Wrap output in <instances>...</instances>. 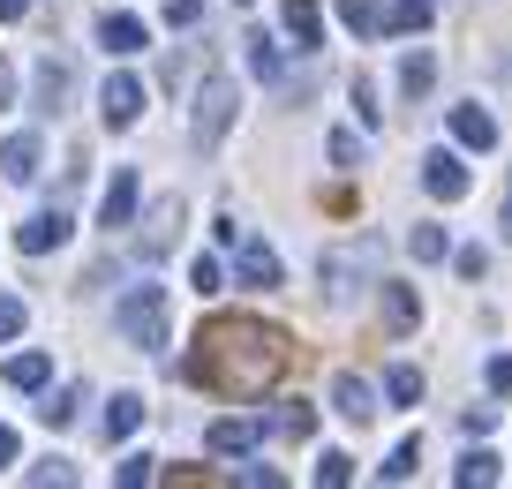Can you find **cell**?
I'll return each mask as SVG.
<instances>
[{
	"instance_id": "cell-1",
	"label": "cell",
	"mask_w": 512,
	"mask_h": 489,
	"mask_svg": "<svg viewBox=\"0 0 512 489\" xmlns=\"http://www.w3.org/2000/svg\"><path fill=\"white\" fill-rule=\"evenodd\" d=\"M279 332H264L256 316H219V324H204L196 332V354L181 362V377L204 384V392L219 399H264V384L279 377Z\"/></svg>"
},
{
	"instance_id": "cell-2",
	"label": "cell",
	"mask_w": 512,
	"mask_h": 489,
	"mask_svg": "<svg viewBox=\"0 0 512 489\" xmlns=\"http://www.w3.org/2000/svg\"><path fill=\"white\" fill-rule=\"evenodd\" d=\"M377 256H384L377 241H347V249H332V256L317 264V286H324V301H332V309H347V301L362 294L369 279H377Z\"/></svg>"
},
{
	"instance_id": "cell-3",
	"label": "cell",
	"mask_w": 512,
	"mask_h": 489,
	"mask_svg": "<svg viewBox=\"0 0 512 489\" xmlns=\"http://www.w3.org/2000/svg\"><path fill=\"white\" fill-rule=\"evenodd\" d=\"M113 324H121V339H128V347H166V286H128V294H121V309H113Z\"/></svg>"
},
{
	"instance_id": "cell-4",
	"label": "cell",
	"mask_w": 512,
	"mask_h": 489,
	"mask_svg": "<svg viewBox=\"0 0 512 489\" xmlns=\"http://www.w3.org/2000/svg\"><path fill=\"white\" fill-rule=\"evenodd\" d=\"M234 106H241V91H234V83H226V76H204V91H196V113H189V136L211 151V143H219L226 128H234Z\"/></svg>"
},
{
	"instance_id": "cell-5",
	"label": "cell",
	"mask_w": 512,
	"mask_h": 489,
	"mask_svg": "<svg viewBox=\"0 0 512 489\" xmlns=\"http://www.w3.org/2000/svg\"><path fill=\"white\" fill-rule=\"evenodd\" d=\"M174 241H181V196H159V204H151V219H144V241H136V249H144V264H159Z\"/></svg>"
},
{
	"instance_id": "cell-6",
	"label": "cell",
	"mask_w": 512,
	"mask_h": 489,
	"mask_svg": "<svg viewBox=\"0 0 512 489\" xmlns=\"http://www.w3.org/2000/svg\"><path fill=\"white\" fill-rule=\"evenodd\" d=\"M98 113H106V128H136V113H144V83H136V76H106Z\"/></svg>"
},
{
	"instance_id": "cell-7",
	"label": "cell",
	"mask_w": 512,
	"mask_h": 489,
	"mask_svg": "<svg viewBox=\"0 0 512 489\" xmlns=\"http://www.w3.org/2000/svg\"><path fill=\"white\" fill-rule=\"evenodd\" d=\"M377 309H384V332H392V339H407V332L422 324V301H415V286H400V279H384Z\"/></svg>"
},
{
	"instance_id": "cell-8",
	"label": "cell",
	"mask_w": 512,
	"mask_h": 489,
	"mask_svg": "<svg viewBox=\"0 0 512 489\" xmlns=\"http://www.w3.org/2000/svg\"><path fill=\"white\" fill-rule=\"evenodd\" d=\"M61 241H68V211H38V219L16 226V249H23V256H53Z\"/></svg>"
},
{
	"instance_id": "cell-9",
	"label": "cell",
	"mask_w": 512,
	"mask_h": 489,
	"mask_svg": "<svg viewBox=\"0 0 512 489\" xmlns=\"http://www.w3.org/2000/svg\"><path fill=\"white\" fill-rule=\"evenodd\" d=\"M234 279H241V286H256V294H272V286L287 279V271H279V256L264 249V241H241V256H234Z\"/></svg>"
},
{
	"instance_id": "cell-10",
	"label": "cell",
	"mask_w": 512,
	"mask_h": 489,
	"mask_svg": "<svg viewBox=\"0 0 512 489\" xmlns=\"http://www.w3.org/2000/svg\"><path fill=\"white\" fill-rule=\"evenodd\" d=\"M136 196H144V181H136V166H121V174L106 181V204H98V226H128V219H136Z\"/></svg>"
},
{
	"instance_id": "cell-11",
	"label": "cell",
	"mask_w": 512,
	"mask_h": 489,
	"mask_svg": "<svg viewBox=\"0 0 512 489\" xmlns=\"http://www.w3.org/2000/svg\"><path fill=\"white\" fill-rule=\"evenodd\" d=\"M256 437H264V422H241V414H226V422H211V429H204V452H219V459H241Z\"/></svg>"
},
{
	"instance_id": "cell-12",
	"label": "cell",
	"mask_w": 512,
	"mask_h": 489,
	"mask_svg": "<svg viewBox=\"0 0 512 489\" xmlns=\"http://www.w3.org/2000/svg\"><path fill=\"white\" fill-rule=\"evenodd\" d=\"M422 189L445 196V204H460V196H467V166H460L452 151H430V166H422Z\"/></svg>"
},
{
	"instance_id": "cell-13",
	"label": "cell",
	"mask_w": 512,
	"mask_h": 489,
	"mask_svg": "<svg viewBox=\"0 0 512 489\" xmlns=\"http://www.w3.org/2000/svg\"><path fill=\"white\" fill-rule=\"evenodd\" d=\"M0 174L16 181V189H31V181H38V136H31V128L0 143Z\"/></svg>"
},
{
	"instance_id": "cell-14",
	"label": "cell",
	"mask_w": 512,
	"mask_h": 489,
	"mask_svg": "<svg viewBox=\"0 0 512 489\" xmlns=\"http://www.w3.org/2000/svg\"><path fill=\"white\" fill-rule=\"evenodd\" d=\"M98 46H106V53H144L151 31H144L136 16H121V8H113V16H98Z\"/></svg>"
},
{
	"instance_id": "cell-15",
	"label": "cell",
	"mask_w": 512,
	"mask_h": 489,
	"mask_svg": "<svg viewBox=\"0 0 512 489\" xmlns=\"http://www.w3.org/2000/svg\"><path fill=\"white\" fill-rule=\"evenodd\" d=\"M136 429H144V399H136V392H113V399H106V437L128 444Z\"/></svg>"
},
{
	"instance_id": "cell-16",
	"label": "cell",
	"mask_w": 512,
	"mask_h": 489,
	"mask_svg": "<svg viewBox=\"0 0 512 489\" xmlns=\"http://www.w3.org/2000/svg\"><path fill=\"white\" fill-rule=\"evenodd\" d=\"M452 136H460L467 151H490V143H497V121H490L482 106H452Z\"/></svg>"
},
{
	"instance_id": "cell-17",
	"label": "cell",
	"mask_w": 512,
	"mask_h": 489,
	"mask_svg": "<svg viewBox=\"0 0 512 489\" xmlns=\"http://www.w3.org/2000/svg\"><path fill=\"white\" fill-rule=\"evenodd\" d=\"M332 407L347 414V422H369V414H377V392H369L362 377H332Z\"/></svg>"
},
{
	"instance_id": "cell-18",
	"label": "cell",
	"mask_w": 512,
	"mask_h": 489,
	"mask_svg": "<svg viewBox=\"0 0 512 489\" xmlns=\"http://www.w3.org/2000/svg\"><path fill=\"white\" fill-rule=\"evenodd\" d=\"M264 429H272V437H287V444H302L309 429H317V407H309V399H287V407H279Z\"/></svg>"
},
{
	"instance_id": "cell-19",
	"label": "cell",
	"mask_w": 512,
	"mask_h": 489,
	"mask_svg": "<svg viewBox=\"0 0 512 489\" xmlns=\"http://www.w3.org/2000/svg\"><path fill=\"white\" fill-rule=\"evenodd\" d=\"M384 38H407V31H430V0H400V8H384L377 16Z\"/></svg>"
},
{
	"instance_id": "cell-20",
	"label": "cell",
	"mask_w": 512,
	"mask_h": 489,
	"mask_svg": "<svg viewBox=\"0 0 512 489\" xmlns=\"http://www.w3.org/2000/svg\"><path fill=\"white\" fill-rule=\"evenodd\" d=\"M0 377L16 384V392H46V377H53V362H46V354H8V369H0Z\"/></svg>"
},
{
	"instance_id": "cell-21",
	"label": "cell",
	"mask_w": 512,
	"mask_h": 489,
	"mask_svg": "<svg viewBox=\"0 0 512 489\" xmlns=\"http://www.w3.org/2000/svg\"><path fill=\"white\" fill-rule=\"evenodd\" d=\"M287 31H294V46H324V16H317V0H287Z\"/></svg>"
},
{
	"instance_id": "cell-22",
	"label": "cell",
	"mask_w": 512,
	"mask_h": 489,
	"mask_svg": "<svg viewBox=\"0 0 512 489\" xmlns=\"http://www.w3.org/2000/svg\"><path fill=\"white\" fill-rule=\"evenodd\" d=\"M61 98H68V68L46 53V61H38V113H61Z\"/></svg>"
},
{
	"instance_id": "cell-23",
	"label": "cell",
	"mask_w": 512,
	"mask_h": 489,
	"mask_svg": "<svg viewBox=\"0 0 512 489\" xmlns=\"http://www.w3.org/2000/svg\"><path fill=\"white\" fill-rule=\"evenodd\" d=\"M452 474H460L467 489H490L497 474H505V459H497V452H467V459H460V467H452Z\"/></svg>"
},
{
	"instance_id": "cell-24",
	"label": "cell",
	"mask_w": 512,
	"mask_h": 489,
	"mask_svg": "<svg viewBox=\"0 0 512 489\" xmlns=\"http://www.w3.org/2000/svg\"><path fill=\"white\" fill-rule=\"evenodd\" d=\"M384 399H392V407H415V399H422V369H384Z\"/></svg>"
},
{
	"instance_id": "cell-25",
	"label": "cell",
	"mask_w": 512,
	"mask_h": 489,
	"mask_svg": "<svg viewBox=\"0 0 512 489\" xmlns=\"http://www.w3.org/2000/svg\"><path fill=\"white\" fill-rule=\"evenodd\" d=\"M437 83V53H407V68H400V91L407 98H422Z\"/></svg>"
},
{
	"instance_id": "cell-26",
	"label": "cell",
	"mask_w": 512,
	"mask_h": 489,
	"mask_svg": "<svg viewBox=\"0 0 512 489\" xmlns=\"http://www.w3.org/2000/svg\"><path fill=\"white\" fill-rule=\"evenodd\" d=\"M76 407H83V392H76V384H68V392H46L38 422H46V429H68V422H76Z\"/></svg>"
},
{
	"instance_id": "cell-27",
	"label": "cell",
	"mask_w": 512,
	"mask_h": 489,
	"mask_svg": "<svg viewBox=\"0 0 512 489\" xmlns=\"http://www.w3.org/2000/svg\"><path fill=\"white\" fill-rule=\"evenodd\" d=\"M241 46H249V68H256V76H264V83H279V46H272V38H264V31H249Z\"/></svg>"
},
{
	"instance_id": "cell-28",
	"label": "cell",
	"mask_w": 512,
	"mask_h": 489,
	"mask_svg": "<svg viewBox=\"0 0 512 489\" xmlns=\"http://www.w3.org/2000/svg\"><path fill=\"white\" fill-rule=\"evenodd\" d=\"M407 249H415V264H445V226H415Z\"/></svg>"
},
{
	"instance_id": "cell-29",
	"label": "cell",
	"mask_w": 512,
	"mask_h": 489,
	"mask_svg": "<svg viewBox=\"0 0 512 489\" xmlns=\"http://www.w3.org/2000/svg\"><path fill=\"white\" fill-rule=\"evenodd\" d=\"M151 474H159V459H151V452H128L121 467H113V482H121V489H144Z\"/></svg>"
},
{
	"instance_id": "cell-30",
	"label": "cell",
	"mask_w": 512,
	"mask_h": 489,
	"mask_svg": "<svg viewBox=\"0 0 512 489\" xmlns=\"http://www.w3.org/2000/svg\"><path fill=\"white\" fill-rule=\"evenodd\" d=\"M339 16H347V31L377 38V0H339Z\"/></svg>"
},
{
	"instance_id": "cell-31",
	"label": "cell",
	"mask_w": 512,
	"mask_h": 489,
	"mask_svg": "<svg viewBox=\"0 0 512 489\" xmlns=\"http://www.w3.org/2000/svg\"><path fill=\"white\" fill-rule=\"evenodd\" d=\"M31 482H38V489H68V482H76V467H68V459H38Z\"/></svg>"
},
{
	"instance_id": "cell-32",
	"label": "cell",
	"mask_w": 512,
	"mask_h": 489,
	"mask_svg": "<svg viewBox=\"0 0 512 489\" xmlns=\"http://www.w3.org/2000/svg\"><path fill=\"white\" fill-rule=\"evenodd\" d=\"M347 474H354V459H347V452H324V459H317V489H339Z\"/></svg>"
},
{
	"instance_id": "cell-33",
	"label": "cell",
	"mask_w": 512,
	"mask_h": 489,
	"mask_svg": "<svg viewBox=\"0 0 512 489\" xmlns=\"http://www.w3.org/2000/svg\"><path fill=\"white\" fill-rule=\"evenodd\" d=\"M415 459H422V444H415V437H407V444H400V452L384 459V482H407V474H415Z\"/></svg>"
},
{
	"instance_id": "cell-34",
	"label": "cell",
	"mask_w": 512,
	"mask_h": 489,
	"mask_svg": "<svg viewBox=\"0 0 512 489\" xmlns=\"http://www.w3.org/2000/svg\"><path fill=\"white\" fill-rule=\"evenodd\" d=\"M324 151H332V166H362V143H354L347 128H332V136H324Z\"/></svg>"
},
{
	"instance_id": "cell-35",
	"label": "cell",
	"mask_w": 512,
	"mask_h": 489,
	"mask_svg": "<svg viewBox=\"0 0 512 489\" xmlns=\"http://www.w3.org/2000/svg\"><path fill=\"white\" fill-rule=\"evenodd\" d=\"M189 286H196V294H219V286H226V271L211 264V256H196V264H189Z\"/></svg>"
},
{
	"instance_id": "cell-36",
	"label": "cell",
	"mask_w": 512,
	"mask_h": 489,
	"mask_svg": "<svg viewBox=\"0 0 512 489\" xmlns=\"http://www.w3.org/2000/svg\"><path fill=\"white\" fill-rule=\"evenodd\" d=\"M354 113H362V121H384V106H377V83H369V76H354Z\"/></svg>"
},
{
	"instance_id": "cell-37",
	"label": "cell",
	"mask_w": 512,
	"mask_h": 489,
	"mask_svg": "<svg viewBox=\"0 0 512 489\" xmlns=\"http://www.w3.org/2000/svg\"><path fill=\"white\" fill-rule=\"evenodd\" d=\"M16 332H23V301H16V294H0V347H8Z\"/></svg>"
},
{
	"instance_id": "cell-38",
	"label": "cell",
	"mask_w": 512,
	"mask_h": 489,
	"mask_svg": "<svg viewBox=\"0 0 512 489\" xmlns=\"http://www.w3.org/2000/svg\"><path fill=\"white\" fill-rule=\"evenodd\" d=\"M490 392L512 399V354H490Z\"/></svg>"
},
{
	"instance_id": "cell-39",
	"label": "cell",
	"mask_w": 512,
	"mask_h": 489,
	"mask_svg": "<svg viewBox=\"0 0 512 489\" xmlns=\"http://www.w3.org/2000/svg\"><path fill=\"white\" fill-rule=\"evenodd\" d=\"M204 16V0H166V23H196Z\"/></svg>"
},
{
	"instance_id": "cell-40",
	"label": "cell",
	"mask_w": 512,
	"mask_h": 489,
	"mask_svg": "<svg viewBox=\"0 0 512 489\" xmlns=\"http://www.w3.org/2000/svg\"><path fill=\"white\" fill-rule=\"evenodd\" d=\"M0 106H16V68L0 61Z\"/></svg>"
},
{
	"instance_id": "cell-41",
	"label": "cell",
	"mask_w": 512,
	"mask_h": 489,
	"mask_svg": "<svg viewBox=\"0 0 512 489\" xmlns=\"http://www.w3.org/2000/svg\"><path fill=\"white\" fill-rule=\"evenodd\" d=\"M16 467V429H0V474Z\"/></svg>"
},
{
	"instance_id": "cell-42",
	"label": "cell",
	"mask_w": 512,
	"mask_h": 489,
	"mask_svg": "<svg viewBox=\"0 0 512 489\" xmlns=\"http://www.w3.org/2000/svg\"><path fill=\"white\" fill-rule=\"evenodd\" d=\"M497 234L512 241V181H505V204H497Z\"/></svg>"
},
{
	"instance_id": "cell-43",
	"label": "cell",
	"mask_w": 512,
	"mask_h": 489,
	"mask_svg": "<svg viewBox=\"0 0 512 489\" xmlns=\"http://www.w3.org/2000/svg\"><path fill=\"white\" fill-rule=\"evenodd\" d=\"M23 8H31V0H0V23H16V16H23Z\"/></svg>"
},
{
	"instance_id": "cell-44",
	"label": "cell",
	"mask_w": 512,
	"mask_h": 489,
	"mask_svg": "<svg viewBox=\"0 0 512 489\" xmlns=\"http://www.w3.org/2000/svg\"><path fill=\"white\" fill-rule=\"evenodd\" d=\"M241 8H249V0H241Z\"/></svg>"
}]
</instances>
